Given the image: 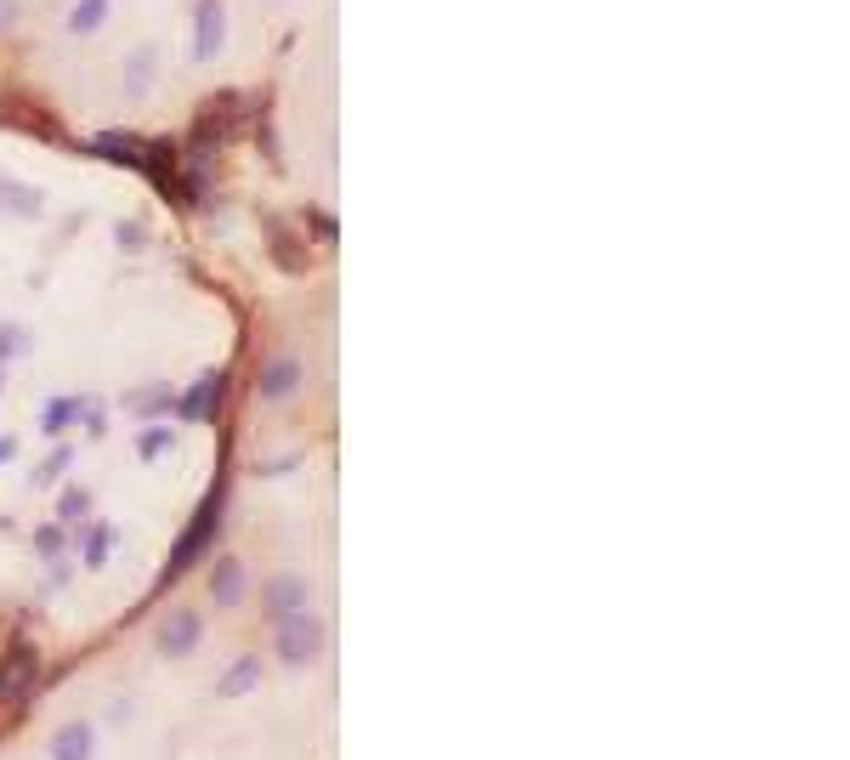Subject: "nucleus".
Returning <instances> with one entry per match:
<instances>
[{
	"label": "nucleus",
	"instance_id": "1",
	"mask_svg": "<svg viewBox=\"0 0 850 760\" xmlns=\"http://www.w3.org/2000/svg\"><path fill=\"white\" fill-rule=\"evenodd\" d=\"M222 505H227V477H216L211 483V494H205V505L193 511V522H187V534L176 540V551H171V562H165V574H160V585H176L187 567L211 551V540H216V528H222Z\"/></svg>",
	"mask_w": 850,
	"mask_h": 760
},
{
	"label": "nucleus",
	"instance_id": "2",
	"mask_svg": "<svg viewBox=\"0 0 850 760\" xmlns=\"http://www.w3.org/2000/svg\"><path fill=\"white\" fill-rule=\"evenodd\" d=\"M273 641H278V658H284V664L307 670V664L318 658V647H324V625H318V613L301 607V613H289V619H278V625H273Z\"/></svg>",
	"mask_w": 850,
	"mask_h": 760
},
{
	"label": "nucleus",
	"instance_id": "3",
	"mask_svg": "<svg viewBox=\"0 0 850 760\" xmlns=\"http://www.w3.org/2000/svg\"><path fill=\"white\" fill-rule=\"evenodd\" d=\"M40 681V653L29 641H12V653L0 658V703H29Z\"/></svg>",
	"mask_w": 850,
	"mask_h": 760
},
{
	"label": "nucleus",
	"instance_id": "4",
	"mask_svg": "<svg viewBox=\"0 0 850 760\" xmlns=\"http://www.w3.org/2000/svg\"><path fill=\"white\" fill-rule=\"evenodd\" d=\"M238 97H222V103H211V114H198V125H193V160H211L222 142L238 131Z\"/></svg>",
	"mask_w": 850,
	"mask_h": 760
},
{
	"label": "nucleus",
	"instance_id": "5",
	"mask_svg": "<svg viewBox=\"0 0 850 760\" xmlns=\"http://www.w3.org/2000/svg\"><path fill=\"white\" fill-rule=\"evenodd\" d=\"M222 40H227V7L222 0H198L193 7V40H187L193 63H211L222 52Z\"/></svg>",
	"mask_w": 850,
	"mask_h": 760
},
{
	"label": "nucleus",
	"instance_id": "6",
	"mask_svg": "<svg viewBox=\"0 0 850 760\" xmlns=\"http://www.w3.org/2000/svg\"><path fill=\"white\" fill-rule=\"evenodd\" d=\"M198 636H205V619H198L193 607H171L165 625H160V653L165 658H187L198 647Z\"/></svg>",
	"mask_w": 850,
	"mask_h": 760
},
{
	"label": "nucleus",
	"instance_id": "7",
	"mask_svg": "<svg viewBox=\"0 0 850 760\" xmlns=\"http://www.w3.org/2000/svg\"><path fill=\"white\" fill-rule=\"evenodd\" d=\"M262 602H267V619L273 625L289 619V613H301L307 607V574H273L267 590H262Z\"/></svg>",
	"mask_w": 850,
	"mask_h": 760
},
{
	"label": "nucleus",
	"instance_id": "8",
	"mask_svg": "<svg viewBox=\"0 0 850 760\" xmlns=\"http://www.w3.org/2000/svg\"><path fill=\"white\" fill-rule=\"evenodd\" d=\"M256 392H262L267 403L295 398V392H301V358H273V363L262 369V380H256Z\"/></svg>",
	"mask_w": 850,
	"mask_h": 760
},
{
	"label": "nucleus",
	"instance_id": "9",
	"mask_svg": "<svg viewBox=\"0 0 850 760\" xmlns=\"http://www.w3.org/2000/svg\"><path fill=\"white\" fill-rule=\"evenodd\" d=\"M222 392H227V380H222V374H205V380H193V392L176 403V409H182V420H193V425L216 420V403H222Z\"/></svg>",
	"mask_w": 850,
	"mask_h": 760
},
{
	"label": "nucleus",
	"instance_id": "10",
	"mask_svg": "<svg viewBox=\"0 0 850 760\" xmlns=\"http://www.w3.org/2000/svg\"><path fill=\"white\" fill-rule=\"evenodd\" d=\"M96 754V727L91 721H69L52 732V760H91Z\"/></svg>",
	"mask_w": 850,
	"mask_h": 760
},
{
	"label": "nucleus",
	"instance_id": "11",
	"mask_svg": "<svg viewBox=\"0 0 850 760\" xmlns=\"http://www.w3.org/2000/svg\"><path fill=\"white\" fill-rule=\"evenodd\" d=\"M211 596H216V607H238L244 602V562L238 556H216V567H211Z\"/></svg>",
	"mask_w": 850,
	"mask_h": 760
},
{
	"label": "nucleus",
	"instance_id": "12",
	"mask_svg": "<svg viewBox=\"0 0 850 760\" xmlns=\"http://www.w3.org/2000/svg\"><path fill=\"white\" fill-rule=\"evenodd\" d=\"M256 687H262V658H256V653L233 658V664H227V676L216 681L222 698H244V692H256Z\"/></svg>",
	"mask_w": 850,
	"mask_h": 760
},
{
	"label": "nucleus",
	"instance_id": "13",
	"mask_svg": "<svg viewBox=\"0 0 850 760\" xmlns=\"http://www.w3.org/2000/svg\"><path fill=\"white\" fill-rule=\"evenodd\" d=\"M154 80H160V58L142 45V52L125 58V97H147V91H154Z\"/></svg>",
	"mask_w": 850,
	"mask_h": 760
},
{
	"label": "nucleus",
	"instance_id": "14",
	"mask_svg": "<svg viewBox=\"0 0 850 760\" xmlns=\"http://www.w3.org/2000/svg\"><path fill=\"white\" fill-rule=\"evenodd\" d=\"M80 409H85L80 398H52V403H45V409H40V432H45V438H58V432H69V425L80 420Z\"/></svg>",
	"mask_w": 850,
	"mask_h": 760
},
{
	"label": "nucleus",
	"instance_id": "15",
	"mask_svg": "<svg viewBox=\"0 0 850 760\" xmlns=\"http://www.w3.org/2000/svg\"><path fill=\"white\" fill-rule=\"evenodd\" d=\"M267 239H273V261H278V267H289V273H301V267H307V250H301V239H295V233L267 227Z\"/></svg>",
	"mask_w": 850,
	"mask_h": 760
},
{
	"label": "nucleus",
	"instance_id": "16",
	"mask_svg": "<svg viewBox=\"0 0 850 760\" xmlns=\"http://www.w3.org/2000/svg\"><path fill=\"white\" fill-rule=\"evenodd\" d=\"M109 7H114V0H80V7L69 12V34H91L96 23L109 18Z\"/></svg>",
	"mask_w": 850,
	"mask_h": 760
},
{
	"label": "nucleus",
	"instance_id": "17",
	"mask_svg": "<svg viewBox=\"0 0 850 760\" xmlns=\"http://www.w3.org/2000/svg\"><path fill=\"white\" fill-rule=\"evenodd\" d=\"M171 443H176L171 425H147V432L136 438V454H142V460H160V454H171Z\"/></svg>",
	"mask_w": 850,
	"mask_h": 760
},
{
	"label": "nucleus",
	"instance_id": "18",
	"mask_svg": "<svg viewBox=\"0 0 850 760\" xmlns=\"http://www.w3.org/2000/svg\"><path fill=\"white\" fill-rule=\"evenodd\" d=\"M114 540H120V534L109 528V522H103V528H91V534H85V567H103L109 551H114Z\"/></svg>",
	"mask_w": 850,
	"mask_h": 760
},
{
	"label": "nucleus",
	"instance_id": "19",
	"mask_svg": "<svg viewBox=\"0 0 850 760\" xmlns=\"http://www.w3.org/2000/svg\"><path fill=\"white\" fill-rule=\"evenodd\" d=\"M69 460H74V449H69V443H63V449H58V454H52V460H45V465H40V471H34V489H52V483H58V477H63V471H69Z\"/></svg>",
	"mask_w": 850,
	"mask_h": 760
},
{
	"label": "nucleus",
	"instance_id": "20",
	"mask_svg": "<svg viewBox=\"0 0 850 760\" xmlns=\"http://www.w3.org/2000/svg\"><path fill=\"white\" fill-rule=\"evenodd\" d=\"M23 210V216H40V199L29 194V187H12V182H0V210Z\"/></svg>",
	"mask_w": 850,
	"mask_h": 760
},
{
	"label": "nucleus",
	"instance_id": "21",
	"mask_svg": "<svg viewBox=\"0 0 850 760\" xmlns=\"http://www.w3.org/2000/svg\"><path fill=\"white\" fill-rule=\"evenodd\" d=\"M34 551H40L45 562H58V556H63V528H58V522H45V528H34Z\"/></svg>",
	"mask_w": 850,
	"mask_h": 760
},
{
	"label": "nucleus",
	"instance_id": "22",
	"mask_svg": "<svg viewBox=\"0 0 850 760\" xmlns=\"http://www.w3.org/2000/svg\"><path fill=\"white\" fill-rule=\"evenodd\" d=\"M85 505H91V500H85V489H69V494L58 500V516H63V522H80V516H85Z\"/></svg>",
	"mask_w": 850,
	"mask_h": 760
},
{
	"label": "nucleus",
	"instance_id": "23",
	"mask_svg": "<svg viewBox=\"0 0 850 760\" xmlns=\"http://www.w3.org/2000/svg\"><path fill=\"white\" fill-rule=\"evenodd\" d=\"M114 233H120V245H125V250H147V233H142V222H120Z\"/></svg>",
	"mask_w": 850,
	"mask_h": 760
},
{
	"label": "nucleus",
	"instance_id": "24",
	"mask_svg": "<svg viewBox=\"0 0 850 760\" xmlns=\"http://www.w3.org/2000/svg\"><path fill=\"white\" fill-rule=\"evenodd\" d=\"M29 341H23V329H0V358H12V352H23Z\"/></svg>",
	"mask_w": 850,
	"mask_h": 760
},
{
	"label": "nucleus",
	"instance_id": "25",
	"mask_svg": "<svg viewBox=\"0 0 850 760\" xmlns=\"http://www.w3.org/2000/svg\"><path fill=\"white\" fill-rule=\"evenodd\" d=\"M136 409H171V392H131Z\"/></svg>",
	"mask_w": 850,
	"mask_h": 760
},
{
	"label": "nucleus",
	"instance_id": "26",
	"mask_svg": "<svg viewBox=\"0 0 850 760\" xmlns=\"http://www.w3.org/2000/svg\"><path fill=\"white\" fill-rule=\"evenodd\" d=\"M313 233H318V239H329V245H335V233H340V227H335V216L313 210Z\"/></svg>",
	"mask_w": 850,
	"mask_h": 760
},
{
	"label": "nucleus",
	"instance_id": "27",
	"mask_svg": "<svg viewBox=\"0 0 850 760\" xmlns=\"http://www.w3.org/2000/svg\"><path fill=\"white\" fill-rule=\"evenodd\" d=\"M85 414V432H103V420H109V409H80Z\"/></svg>",
	"mask_w": 850,
	"mask_h": 760
},
{
	"label": "nucleus",
	"instance_id": "28",
	"mask_svg": "<svg viewBox=\"0 0 850 760\" xmlns=\"http://www.w3.org/2000/svg\"><path fill=\"white\" fill-rule=\"evenodd\" d=\"M7 454H12V443H0V460H7Z\"/></svg>",
	"mask_w": 850,
	"mask_h": 760
}]
</instances>
